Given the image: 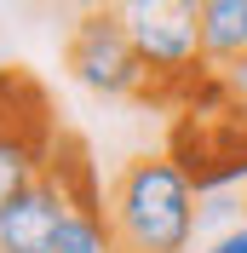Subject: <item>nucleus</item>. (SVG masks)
<instances>
[{"label": "nucleus", "instance_id": "423d86ee", "mask_svg": "<svg viewBox=\"0 0 247 253\" xmlns=\"http://www.w3.org/2000/svg\"><path fill=\"white\" fill-rule=\"evenodd\" d=\"M63 219H69V196H63V184L46 167L0 213V253H52V236H58Z\"/></svg>", "mask_w": 247, "mask_h": 253}, {"label": "nucleus", "instance_id": "f257e3e1", "mask_svg": "<svg viewBox=\"0 0 247 253\" xmlns=\"http://www.w3.org/2000/svg\"><path fill=\"white\" fill-rule=\"evenodd\" d=\"M104 230L115 253H190L201 236V190L167 150L132 156L104 190Z\"/></svg>", "mask_w": 247, "mask_h": 253}, {"label": "nucleus", "instance_id": "6e6552de", "mask_svg": "<svg viewBox=\"0 0 247 253\" xmlns=\"http://www.w3.org/2000/svg\"><path fill=\"white\" fill-rule=\"evenodd\" d=\"M52 253H115L104 230V207H69V219L52 236Z\"/></svg>", "mask_w": 247, "mask_h": 253}, {"label": "nucleus", "instance_id": "0eeeda50", "mask_svg": "<svg viewBox=\"0 0 247 253\" xmlns=\"http://www.w3.org/2000/svg\"><path fill=\"white\" fill-rule=\"evenodd\" d=\"M201 58L213 75L247 69V0H201Z\"/></svg>", "mask_w": 247, "mask_h": 253}, {"label": "nucleus", "instance_id": "7ed1b4c3", "mask_svg": "<svg viewBox=\"0 0 247 253\" xmlns=\"http://www.w3.org/2000/svg\"><path fill=\"white\" fill-rule=\"evenodd\" d=\"M58 150V115L46 86L23 63H0V213L46 173Z\"/></svg>", "mask_w": 247, "mask_h": 253}, {"label": "nucleus", "instance_id": "20e7f679", "mask_svg": "<svg viewBox=\"0 0 247 253\" xmlns=\"http://www.w3.org/2000/svg\"><path fill=\"white\" fill-rule=\"evenodd\" d=\"M63 69L98 98H150V69H144L132 35H126L121 12H86L63 35Z\"/></svg>", "mask_w": 247, "mask_h": 253}, {"label": "nucleus", "instance_id": "1a4fd4ad", "mask_svg": "<svg viewBox=\"0 0 247 253\" xmlns=\"http://www.w3.org/2000/svg\"><path fill=\"white\" fill-rule=\"evenodd\" d=\"M196 253H247V219H236L224 236H213L207 248H196Z\"/></svg>", "mask_w": 247, "mask_h": 253}, {"label": "nucleus", "instance_id": "9d476101", "mask_svg": "<svg viewBox=\"0 0 247 253\" xmlns=\"http://www.w3.org/2000/svg\"><path fill=\"white\" fill-rule=\"evenodd\" d=\"M52 6H63V12H75V17H86V12H109V6H121V0H52Z\"/></svg>", "mask_w": 247, "mask_h": 253}, {"label": "nucleus", "instance_id": "f03ea898", "mask_svg": "<svg viewBox=\"0 0 247 253\" xmlns=\"http://www.w3.org/2000/svg\"><path fill=\"white\" fill-rule=\"evenodd\" d=\"M150 69V98L155 104H184L190 81L207 75L201 58V0H121L115 6ZM144 98V104H150Z\"/></svg>", "mask_w": 247, "mask_h": 253}, {"label": "nucleus", "instance_id": "39448f33", "mask_svg": "<svg viewBox=\"0 0 247 253\" xmlns=\"http://www.w3.org/2000/svg\"><path fill=\"white\" fill-rule=\"evenodd\" d=\"M167 156L190 173V184L201 196H218L247 173V110H213V115H190L178 110L172 121Z\"/></svg>", "mask_w": 247, "mask_h": 253}]
</instances>
